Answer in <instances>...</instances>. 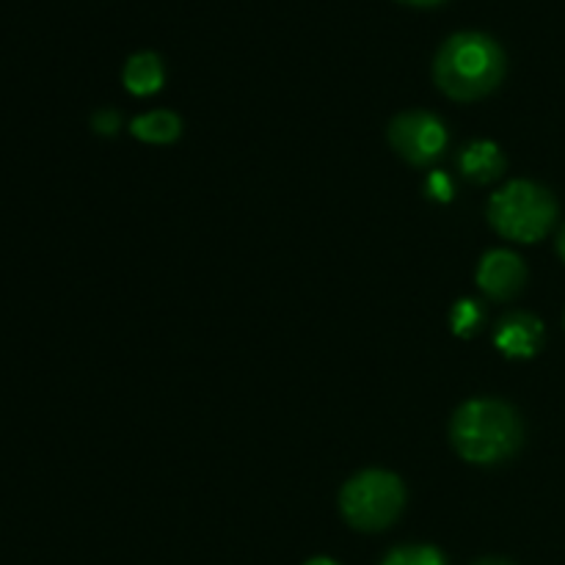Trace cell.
<instances>
[{"label":"cell","instance_id":"8","mask_svg":"<svg viewBox=\"0 0 565 565\" xmlns=\"http://www.w3.org/2000/svg\"><path fill=\"white\" fill-rule=\"evenodd\" d=\"M461 171L472 182H491L505 171V158L500 147L491 141H475L463 149Z\"/></svg>","mask_w":565,"mask_h":565},{"label":"cell","instance_id":"15","mask_svg":"<svg viewBox=\"0 0 565 565\" xmlns=\"http://www.w3.org/2000/svg\"><path fill=\"white\" fill-rule=\"evenodd\" d=\"M403 3H414V6H434V3H441V0H403Z\"/></svg>","mask_w":565,"mask_h":565},{"label":"cell","instance_id":"12","mask_svg":"<svg viewBox=\"0 0 565 565\" xmlns=\"http://www.w3.org/2000/svg\"><path fill=\"white\" fill-rule=\"evenodd\" d=\"M384 565H447L445 557L430 546H406L386 557Z\"/></svg>","mask_w":565,"mask_h":565},{"label":"cell","instance_id":"11","mask_svg":"<svg viewBox=\"0 0 565 565\" xmlns=\"http://www.w3.org/2000/svg\"><path fill=\"white\" fill-rule=\"evenodd\" d=\"M483 326V309L475 301H458L452 309V331L458 337H472Z\"/></svg>","mask_w":565,"mask_h":565},{"label":"cell","instance_id":"4","mask_svg":"<svg viewBox=\"0 0 565 565\" xmlns=\"http://www.w3.org/2000/svg\"><path fill=\"white\" fill-rule=\"evenodd\" d=\"M406 502L403 483L390 472H362L342 489V516L359 530H384L395 522Z\"/></svg>","mask_w":565,"mask_h":565},{"label":"cell","instance_id":"3","mask_svg":"<svg viewBox=\"0 0 565 565\" xmlns=\"http://www.w3.org/2000/svg\"><path fill=\"white\" fill-rule=\"evenodd\" d=\"M555 199L533 182H511L491 196L489 218L500 235L519 243H535L555 221Z\"/></svg>","mask_w":565,"mask_h":565},{"label":"cell","instance_id":"10","mask_svg":"<svg viewBox=\"0 0 565 565\" xmlns=\"http://www.w3.org/2000/svg\"><path fill=\"white\" fill-rule=\"evenodd\" d=\"M132 136L149 143H169L180 136V119L171 110H152L132 121Z\"/></svg>","mask_w":565,"mask_h":565},{"label":"cell","instance_id":"1","mask_svg":"<svg viewBox=\"0 0 565 565\" xmlns=\"http://www.w3.org/2000/svg\"><path fill=\"white\" fill-rule=\"evenodd\" d=\"M505 75V55L486 33H456L441 44L434 77L452 99H480L494 92Z\"/></svg>","mask_w":565,"mask_h":565},{"label":"cell","instance_id":"16","mask_svg":"<svg viewBox=\"0 0 565 565\" xmlns=\"http://www.w3.org/2000/svg\"><path fill=\"white\" fill-rule=\"evenodd\" d=\"M557 248H561V254H563V259H565V230L561 232V241H557Z\"/></svg>","mask_w":565,"mask_h":565},{"label":"cell","instance_id":"7","mask_svg":"<svg viewBox=\"0 0 565 565\" xmlns=\"http://www.w3.org/2000/svg\"><path fill=\"white\" fill-rule=\"evenodd\" d=\"M541 337H544V326L541 320H535L533 315L513 312L497 329V348H500L505 356H533L541 345Z\"/></svg>","mask_w":565,"mask_h":565},{"label":"cell","instance_id":"17","mask_svg":"<svg viewBox=\"0 0 565 565\" xmlns=\"http://www.w3.org/2000/svg\"><path fill=\"white\" fill-rule=\"evenodd\" d=\"M307 565H337L334 561H326V557H318V561H312V563H307Z\"/></svg>","mask_w":565,"mask_h":565},{"label":"cell","instance_id":"13","mask_svg":"<svg viewBox=\"0 0 565 565\" xmlns=\"http://www.w3.org/2000/svg\"><path fill=\"white\" fill-rule=\"evenodd\" d=\"M425 193H428L430 199H436V202H450L452 185H450V180H447V174H441V171H434V174L428 177Z\"/></svg>","mask_w":565,"mask_h":565},{"label":"cell","instance_id":"18","mask_svg":"<svg viewBox=\"0 0 565 565\" xmlns=\"http://www.w3.org/2000/svg\"><path fill=\"white\" fill-rule=\"evenodd\" d=\"M475 565H511V563H505V561H483V563H475Z\"/></svg>","mask_w":565,"mask_h":565},{"label":"cell","instance_id":"9","mask_svg":"<svg viewBox=\"0 0 565 565\" xmlns=\"http://www.w3.org/2000/svg\"><path fill=\"white\" fill-rule=\"evenodd\" d=\"M125 86L138 97L154 94L163 86V64L154 53H138L125 66Z\"/></svg>","mask_w":565,"mask_h":565},{"label":"cell","instance_id":"2","mask_svg":"<svg viewBox=\"0 0 565 565\" xmlns=\"http://www.w3.org/2000/svg\"><path fill=\"white\" fill-rule=\"evenodd\" d=\"M452 445L472 463H500L522 445L516 412L497 401H472L452 417Z\"/></svg>","mask_w":565,"mask_h":565},{"label":"cell","instance_id":"14","mask_svg":"<svg viewBox=\"0 0 565 565\" xmlns=\"http://www.w3.org/2000/svg\"><path fill=\"white\" fill-rule=\"evenodd\" d=\"M94 127H97L103 136H114V132L119 130V114H114V110H103V114H97V119H94Z\"/></svg>","mask_w":565,"mask_h":565},{"label":"cell","instance_id":"5","mask_svg":"<svg viewBox=\"0 0 565 565\" xmlns=\"http://www.w3.org/2000/svg\"><path fill=\"white\" fill-rule=\"evenodd\" d=\"M390 141L408 163L425 166L439 158L447 147V130L436 116L412 110L392 121Z\"/></svg>","mask_w":565,"mask_h":565},{"label":"cell","instance_id":"6","mask_svg":"<svg viewBox=\"0 0 565 565\" xmlns=\"http://www.w3.org/2000/svg\"><path fill=\"white\" fill-rule=\"evenodd\" d=\"M527 270H524L522 259L511 252H491L486 254L478 270V285L483 287L486 296L497 298V301H508L516 296L524 287Z\"/></svg>","mask_w":565,"mask_h":565}]
</instances>
